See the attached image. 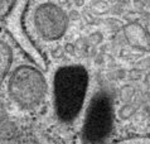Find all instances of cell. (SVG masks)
<instances>
[{"instance_id":"obj_4","label":"cell","mask_w":150,"mask_h":144,"mask_svg":"<svg viewBox=\"0 0 150 144\" xmlns=\"http://www.w3.org/2000/svg\"><path fill=\"white\" fill-rule=\"evenodd\" d=\"M68 18L59 5L43 3L34 11V25L38 34L45 41H57L66 33Z\"/></svg>"},{"instance_id":"obj_1","label":"cell","mask_w":150,"mask_h":144,"mask_svg":"<svg viewBox=\"0 0 150 144\" xmlns=\"http://www.w3.org/2000/svg\"><path fill=\"white\" fill-rule=\"evenodd\" d=\"M88 87V75L82 66L61 67L53 78V103L58 119L71 121L82 110Z\"/></svg>"},{"instance_id":"obj_6","label":"cell","mask_w":150,"mask_h":144,"mask_svg":"<svg viewBox=\"0 0 150 144\" xmlns=\"http://www.w3.org/2000/svg\"><path fill=\"white\" fill-rule=\"evenodd\" d=\"M11 4H13V3H9V1H0V14H1L3 11L8 10V8H6V6L11 5Z\"/></svg>"},{"instance_id":"obj_5","label":"cell","mask_w":150,"mask_h":144,"mask_svg":"<svg viewBox=\"0 0 150 144\" xmlns=\"http://www.w3.org/2000/svg\"><path fill=\"white\" fill-rule=\"evenodd\" d=\"M11 65V49L5 42L0 39V82L6 75ZM1 119V118H0ZM1 123V120H0Z\"/></svg>"},{"instance_id":"obj_2","label":"cell","mask_w":150,"mask_h":144,"mask_svg":"<svg viewBox=\"0 0 150 144\" xmlns=\"http://www.w3.org/2000/svg\"><path fill=\"white\" fill-rule=\"evenodd\" d=\"M10 99L22 109H35L47 92V83L40 71L33 66L22 65L13 71L8 82Z\"/></svg>"},{"instance_id":"obj_3","label":"cell","mask_w":150,"mask_h":144,"mask_svg":"<svg viewBox=\"0 0 150 144\" xmlns=\"http://www.w3.org/2000/svg\"><path fill=\"white\" fill-rule=\"evenodd\" d=\"M114 125V109L111 99L106 94H97L91 101L83 123V135L91 144L103 142Z\"/></svg>"}]
</instances>
